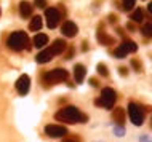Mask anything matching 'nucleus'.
Here are the masks:
<instances>
[{"mask_svg":"<svg viewBox=\"0 0 152 142\" xmlns=\"http://www.w3.org/2000/svg\"><path fill=\"white\" fill-rule=\"evenodd\" d=\"M55 118H56V121H61V123L75 125V123H87L88 115L80 112V109L75 107V105H66V107L59 109L55 113Z\"/></svg>","mask_w":152,"mask_h":142,"instance_id":"1","label":"nucleus"},{"mask_svg":"<svg viewBox=\"0 0 152 142\" xmlns=\"http://www.w3.org/2000/svg\"><path fill=\"white\" fill-rule=\"evenodd\" d=\"M7 46L13 51H23V50H29V37H27L26 32L23 30H16L10 37L7 38Z\"/></svg>","mask_w":152,"mask_h":142,"instance_id":"2","label":"nucleus"},{"mask_svg":"<svg viewBox=\"0 0 152 142\" xmlns=\"http://www.w3.org/2000/svg\"><path fill=\"white\" fill-rule=\"evenodd\" d=\"M115 101H117L115 90H112V88L107 86V88H102V90H101V96L94 101V105L110 110V109L114 107V104H115Z\"/></svg>","mask_w":152,"mask_h":142,"instance_id":"3","label":"nucleus"},{"mask_svg":"<svg viewBox=\"0 0 152 142\" xmlns=\"http://www.w3.org/2000/svg\"><path fill=\"white\" fill-rule=\"evenodd\" d=\"M69 77V72L63 67H58V69H53V70L43 74V83L47 85H55V83H61V82H66Z\"/></svg>","mask_w":152,"mask_h":142,"instance_id":"4","label":"nucleus"},{"mask_svg":"<svg viewBox=\"0 0 152 142\" xmlns=\"http://www.w3.org/2000/svg\"><path fill=\"white\" fill-rule=\"evenodd\" d=\"M128 117H130L131 123H133L134 126H141V125L144 123V110H142V107L136 102L128 104Z\"/></svg>","mask_w":152,"mask_h":142,"instance_id":"5","label":"nucleus"},{"mask_svg":"<svg viewBox=\"0 0 152 142\" xmlns=\"http://www.w3.org/2000/svg\"><path fill=\"white\" fill-rule=\"evenodd\" d=\"M45 19H47V26L50 29H55L61 21V14H59L58 8H47L45 10Z\"/></svg>","mask_w":152,"mask_h":142,"instance_id":"6","label":"nucleus"},{"mask_svg":"<svg viewBox=\"0 0 152 142\" xmlns=\"http://www.w3.org/2000/svg\"><path fill=\"white\" fill-rule=\"evenodd\" d=\"M45 134L53 139H58V137H64L67 134V128L61 126V125H47L45 126Z\"/></svg>","mask_w":152,"mask_h":142,"instance_id":"7","label":"nucleus"},{"mask_svg":"<svg viewBox=\"0 0 152 142\" xmlns=\"http://www.w3.org/2000/svg\"><path fill=\"white\" fill-rule=\"evenodd\" d=\"M29 90H31V78H29V75L23 74L18 80H16V91L21 96H24V94L29 93Z\"/></svg>","mask_w":152,"mask_h":142,"instance_id":"8","label":"nucleus"},{"mask_svg":"<svg viewBox=\"0 0 152 142\" xmlns=\"http://www.w3.org/2000/svg\"><path fill=\"white\" fill-rule=\"evenodd\" d=\"M96 40L99 42V45H102V46H110V45H114V43H115V38L106 34V32L102 30V26L98 27V32H96Z\"/></svg>","mask_w":152,"mask_h":142,"instance_id":"9","label":"nucleus"},{"mask_svg":"<svg viewBox=\"0 0 152 142\" xmlns=\"http://www.w3.org/2000/svg\"><path fill=\"white\" fill-rule=\"evenodd\" d=\"M61 32H63L64 37H75L77 34H79V26H77L74 21H66L63 24V27H61Z\"/></svg>","mask_w":152,"mask_h":142,"instance_id":"10","label":"nucleus"},{"mask_svg":"<svg viewBox=\"0 0 152 142\" xmlns=\"http://www.w3.org/2000/svg\"><path fill=\"white\" fill-rule=\"evenodd\" d=\"M66 50H67V43H66V40H63V38H56L55 42H53V45H50V51H51L53 56L63 54Z\"/></svg>","mask_w":152,"mask_h":142,"instance_id":"11","label":"nucleus"},{"mask_svg":"<svg viewBox=\"0 0 152 142\" xmlns=\"http://www.w3.org/2000/svg\"><path fill=\"white\" fill-rule=\"evenodd\" d=\"M125 109L123 107H115L112 110V120L115 121V126H125Z\"/></svg>","mask_w":152,"mask_h":142,"instance_id":"12","label":"nucleus"},{"mask_svg":"<svg viewBox=\"0 0 152 142\" xmlns=\"http://www.w3.org/2000/svg\"><path fill=\"white\" fill-rule=\"evenodd\" d=\"M32 11H34V7H32L31 2H27V0L19 2V14H21V18H29V16H32Z\"/></svg>","mask_w":152,"mask_h":142,"instance_id":"13","label":"nucleus"},{"mask_svg":"<svg viewBox=\"0 0 152 142\" xmlns=\"http://www.w3.org/2000/svg\"><path fill=\"white\" fill-rule=\"evenodd\" d=\"M85 75H87V67H85L83 64H75V66H74V78H75V82L82 83L85 78Z\"/></svg>","mask_w":152,"mask_h":142,"instance_id":"14","label":"nucleus"},{"mask_svg":"<svg viewBox=\"0 0 152 142\" xmlns=\"http://www.w3.org/2000/svg\"><path fill=\"white\" fill-rule=\"evenodd\" d=\"M51 59H53V54H51L50 48H45V50H42L35 56V62L37 64H47V62H50Z\"/></svg>","mask_w":152,"mask_h":142,"instance_id":"15","label":"nucleus"},{"mask_svg":"<svg viewBox=\"0 0 152 142\" xmlns=\"http://www.w3.org/2000/svg\"><path fill=\"white\" fill-rule=\"evenodd\" d=\"M120 46H122L126 53H136V51H138L136 42H133V40H130V38H123L122 43H120Z\"/></svg>","mask_w":152,"mask_h":142,"instance_id":"16","label":"nucleus"},{"mask_svg":"<svg viewBox=\"0 0 152 142\" xmlns=\"http://www.w3.org/2000/svg\"><path fill=\"white\" fill-rule=\"evenodd\" d=\"M32 43H34V46L35 48H45L48 45V35H45V34H37L34 40H32Z\"/></svg>","mask_w":152,"mask_h":142,"instance_id":"17","label":"nucleus"},{"mask_svg":"<svg viewBox=\"0 0 152 142\" xmlns=\"http://www.w3.org/2000/svg\"><path fill=\"white\" fill-rule=\"evenodd\" d=\"M42 29V16H34L29 22V30L35 32V30H40Z\"/></svg>","mask_w":152,"mask_h":142,"instance_id":"18","label":"nucleus"},{"mask_svg":"<svg viewBox=\"0 0 152 142\" xmlns=\"http://www.w3.org/2000/svg\"><path fill=\"white\" fill-rule=\"evenodd\" d=\"M131 21H133V22H142V21H144V11H142L141 10V8H136V10H134L133 11V13H131Z\"/></svg>","mask_w":152,"mask_h":142,"instance_id":"19","label":"nucleus"},{"mask_svg":"<svg viewBox=\"0 0 152 142\" xmlns=\"http://www.w3.org/2000/svg\"><path fill=\"white\" fill-rule=\"evenodd\" d=\"M112 54H114V58H117V59H125L128 53H126V51L123 50V48H122L120 45H118V46L115 48V50H114V53H112Z\"/></svg>","mask_w":152,"mask_h":142,"instance_id":"20","label":"nucleus"},{"mask_svg":"<svg viewBox=\"0 0 152 142\" xmlns=\"http://www.w3.org/2000/svg\"><path fill=\"white\" fill-rule=\"evenodd\" d=\"M141 34L144 35V37H151L152 38V22H147L144 26L141 27Z\"/></svg>","mask_w":152,"mask_h":142,"instance_id":"21","label":"nucleus"},{"mask_svg":"<svg viewBox=\"0 0 152 142\" xmlns=\"http://www.w3.org/2000/svg\"><path fill=\"white\" fill-rule=\"evenodd\" d=\"M96 70H98V74H99L101 77H109V70H107V66H106V64L99 62L96 66Z\"/></svg>","mask_w":152,"mask_h":142,"instance_id":"22","label":"nucleus"},{"mask_svg":"<svg viewBox=\"0 0 152 142\" xmlns=\"http://www.w3.org/2000/svg\"><path fill=\"white\" fill-rule=\"evenodd\" d=\"M131 67L134 69V72H138V74H141L142 72V64L139 59H131Z\"/></svg>","mask_w":152,"mask_h":142,"instance_id":"23","label":"nucleus"},{"mask_svg":"<svg viewBox=\"0 0 152 142\" xmlns=\"http://www.w3.org/2000/svg\"><path fill=\"white\" fill-rule=\"evenodd\" d=\"M125 134H126L125 126H114V136H117V137H123Z\"/></svg>","mask_w":152,"mask_h":142,"instance_id":"24","label":"nucleus"},{"mask_svg":"<svg viewBox=\"0 0 152 142\" xmlns=\"http://www.w3.org/2000/svg\"><path fill=\"white\" fill-rule=\"evenodd\" d=\"M122 3H123V10L125 11H130L131 8L134 7V3H136V0H122Z\"/></svg>","mask_w":152,"mask_h":142,"instance_id":"25","label":"nucleus"},{"mask_svg":"<svg viewBox=\"0 0 152 142\" xmlns=\"http://www.w3.org/2000/svg\"><path fill=\"white\" fill-rule=\"evenodd\" d=\"M34 5L37 8H45L47 7V0H34Z\"/></svg>","mask_w":152,"mask_h":142,"instance_id":"26","label":"nucleus"},{"mask_svg":"<svg viewBox=\"0 0 152 142\" xmlns=\"http://www.w3.org/2000/svg\"><path fill=\"white\" fill-rule=\"evenodd\" d=\"M74 53H75V50H74L72 46H67V53H66V59H71L74 56Z\"/></svg>","mask_w":152,"mask_h":142,"instance_id":"27","label":"nucleus"},{"mask_svg":"<svg viewBox=\"0 0 152 142\" xmlns=\"http://www.w3.org/2000/svg\"><path fill=\"white\" fill-rule=\"evenodd\" d=\"M107 21H109L110 24H115V22H117V14H114V13H110V14L107 16Z\"/></svg>","mask_w":152,"mask_h":142,"instance_id":"28","label":"nucleus"},{"mask_svg":"<svg viewBox=\"0 0 152 142\" xmlns=\"http://www.w3.org/2000/svg\"><path fill=\"white\" fill-rule=\"evenodd\" d=\"M118 74H120L122 77H126L128 75V69L126 67H118Z\"/></svg>","mask_w":152,"mask_h":142,"instance_id":"29","label":"nucleus"},{"mask_svg":"<svg viewBox=\"0 0 152 142\" xmlns=\"http://www.w3.org/2000/svg\"><path fill=\"white\" fill-rule=\"evenodd\" d=\"M139 142H152V141H151V137L147 134H141L139 136Z\"/></svg>","mask_w":152,"mask_h":142,"instance_id":"30","label":"nucleus"},{"mask_svg":"<svg viewBox=\"0 0 152 142\" xmlns=\"http://www.w3.org/2000/svg\"><path fill=\"white\" fill-rule=\"evenodd\" d=\"M126 29H128L130 32H134V30H136V26H134V22H128V24H126Z\"/></svg>","mask_w":152,"mask_h":142,"instance_id":"31","label":"nucleus"},{"mask_svg":"<svg viewBox=\"0 0 152 142\" xmlns=\"http://www.w3.org/2000/svg\"><path fill=\"white\" fill-rule=\"evenodd\" d=\"M90 85H91L93 88H98V86H99V83H98L96 78H90Z\"/></svg>","mask_w":152,"mask_h":142,"instance_id":"32","label":"nucleus"},{"mask_svg":"<svg viewBox=\"0 0 152 142\" xmlns=\"http://www.w3.org/2000/svg\"><path fill=\"white\" fill-rule=\"evenodd\" d=\"M82 45H83V46H82V50H83V51H87V50H88V42H87V40H85V42L82 43Z\"/></svg>","mask_w":152,"mask_h":142,"instance_id":"33","label":"nucleus"},{"mask_svg":"<svg viewBox=\"0 0 152 142\" xmlns=\"http://www.w3.org/2000/svg\"><path fill=\"white\" fill-rule=\"evenodd\" d=\"M147 11H149V14H152V2L147 3Z\"/></svg>","mask_w":152,"mask_h":142,"instance_id":"34","label":"nucleus"},{"mask_svg":"<svg viewBox=\"0 0 152 142\" xmlns=\"http://www.w3.org/2000/svg\"><path fill=\"white\" fill-rule=\"evenodd\" d=\"M117 32H118V35H122V37H125V34H123V29H120V27H118V29H117Z\"/></svg>","mask_w":152,"mask_h":142,"instance_id":"35","label":"nucleus"},{"mask_svg":"<svg viewBox=\"0 0 152 142\" xmlns=\"http://www.w3.org/2000/svg\"><path fill=\"white\" fill-rule=\"evenodd\" d=\"M64 142H77V141H74V139H69V141H64Z\"/></svg>","mask_w":152,"mask_h":142,"instance_id":"36","label":"nucleus"},{"mask_svg":"<svg viewBox=\"0 0 152 142\" xmlns=\"http://www.w3.org/2000/svg\"><path fill=\"white\" fill-rule=\"evenodd\" d=\"M0 14H2V10H0Z\"/></svg>","mask_w":152,"mask_h":142,"instance_id":"37","label":"nucleus"}]
</instances>
